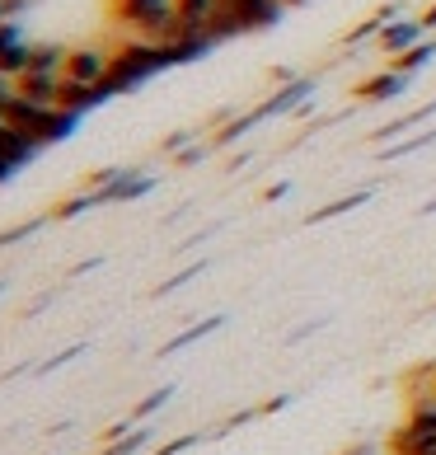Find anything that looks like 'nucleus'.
Wrapping results in <instances>:
<instances>
[{"mask_svg": "<svg viewBox=\"0 0 436 455\" xmlns=\"http://www.w3.org/2000/svg\"><path fill=\"white\" fill-rule=\"evenodd\" d=\"M170 52H164L160 43H150V38H127V43H117L113 47V61H108V94H131V90H141L146 80H155L160 71H170Z\"/></svg>", "mask_w": 436, "mask_h": 455, "instance_id": "1", "label": "nucleus"}, {"mask_svg": "<svg viewBox=\"0 0 436 455\" xmlns=\"http://www.w3.org/2000/svg\"><path fill=\"white\" fill-rule=\"evenodd\" d=\"M281 14H287V0H221L207 28L216 43H226V38H244V33H263L281 24Z\"/></svg>", "mask_w": 436, "mask_h": 455, "instance_id": "2", "label": "nucleus"}, {"mask_svg": "<svg viewBox=\"0 0 436 455\" xmlns=\"http://www.w3.org/2000/svg\"><path fill=\"white\" fill-rule=\"evenodd\" d=\"M113 20L123 28H131V38L155 43L178 20V0H113Z\"/></svg>", "mask_w": 436, "mask_h": 455, "instance_id": "3", "label": "nucleus"}, {"mask_svg": "<svg viewBox=\"0 0 436 455\" xmlns=\"http://www.w3.org/2000/svg\"><path fill=\"white\" fill-rule=\"evenodd\" d=\"M384 451L390 455H436V399L417 403L408 413V423L384 442Z\"/></svg>", "mask_w": 436, "mask_h": 455, "instance_id": "4", "label": "nucleus"}, {"mask_svg": "<svg viewBox=\"0 0 436 455\" xmlns=\"http://www.w3.org/2000/svg\"><path fill=\"white\" fill-rule=\"evenodd\" d=\"M108 61H113L108 47H66L61 76L75 80V85H104V80H108Z\"/></svg>", "mask_w": 436, "mask_h": 455, "instance_id": "5", "label": "nucleus"}, {"mask_svg": "<svg viewBox=\"0 0 436 455\" xmlns=\"http://www.w3.org/2000/svg\"><path fill=\"white\" fill-rule=\"evenodd\" d=\"M423 38H427V24H423V20H408V14H404V20H394V24L380 28L376 47L384 52V61H394V57H404L408 47H417Z\"/></svg>", "mask_w": 436, "mask_h": 455, "instance_id": "6", "label": "nucleus"}, {"mask_svg": "<svg viewBox=\"0 0 436 455\" xmlns=\"http://www.w3.org/2000/svg\"><path fill=\"white\" fill-rule=\"evenodd\" d=\"M408 80H413V76L394 71V66H380V71H376V76H366L352 94H357L361 104H390V99H399V94L408 90Z\"/></svg>", "mask_w": 436, "mask_h": 455, "instance_id": "7", "label": "nucleus"}, {"mask_svg": "<svg viewBox=\"0 0 436 455\" xmlns=\"http://www.w3.org/2000/svg\"><path fill=\"white\" fill-rule=\"evenodd\" d=\"M108 85H75V80H61V94H57V108L66 113H75V117H85L94 113L99 104H108Z\"/></svg>", "mask_w": 436, "mask_h": 455, "instance_id": "8", "label": "nucleus"}, {"mask_svg": "<svg viewBox=\"0 0 436 455\" xmlns=\"http://www.w3.org/2000/svg\"><path fill=\"white\" fill-rule=\"evenodd\" d=\"M61 71H24L14 85H20L24 99H33V104H57V94H61Z\"/></svg>", "mask_w": 436, "mask_h": 455, "instance_id": "9", "label": "nucleus"}, {"mask_svg": "<svg viewBox=\"0 0 436 455\" xmlns=\"http://www.w3.org/2000/svg\"><path fill=\"white\" fill-rule=\"evenodd\" d=\"M371 202V188H361V193H347V197H333L329 207H320V212H310L305 221L310 226H324V221H333V216H347V212H357V207H366Z\"/></svg>", "mask_w": 436, "mask_h": 455, "instance_id": "10", "label": "nucleus"}, {"mask_svg": "<svg viewBox=\"0 0 436 455\" xmlns=\"http://www.w3.org/2000/svg\"><path fill=\"white\" fill-rule=\"evenodd\" d=\"M427 61H436V38H423L417 47H408L404 57H394L390 66H394V71H404V76H417V71H423Z\"/></svg>", "mask_w": 436, "mask_h": 455, "instance_id": "11", "label": "nucleus"}, {"mask_svg": "<svg viewBox=\"0 0 436 455\" xmlns=\"http://www.w3.org/2000/svg\"><path fill=\"white\" fill-rule=\"evenodd\" d=\"M427 117H436V99H432V104H423V108H413V113H404V117H394V123H390V127H380L371 141H394L399 132H408V127H417V123H427Z\"/></svg>", "mask_w": 436, "mask_h": 455, "instance_id": "12", "label": "nucleus"}, {"mask_svg": "<svg viewBox=\"0 0 436 455\" xmlns=\"http://www.w3.org/2000/svg\"><path fill=\"white\" fill-rule=\"evenodd\" d=\"M28 57H33V43L24 38V43H14V47H10V52H5V57H0V71H5L10 80H20V76L28 71Z\"/></svg>", "mask_w": 436, "mask_h": 455, "instance_id": "13", "label": "nucleus"}, {"mask_svg": "<svg viewBox=\"0 0 436 455\" xmlns=\"http://www.w3.org/2000/svg\"><path fill=\"white\" fill-rule=\"evenodd\" d=\"M221 0H178V20H188V24H211V14Z\"/></svg>", "mask_w": 436, "mask_h": 455, "instance_id": "14", "label": "nucleus"}, {"mask_svg": "<svg viewBox=\"0 0 436 455\" xmlns=\"http://www.w3.org/2000/svg\"><path fill=\"white\" fill-rule=\"evenodd\" d=\"M423 146H436V127H427V132H417V137H408L404 146H384V160L413 156V150H423Z\"/></svg>", "mask_w": 436, "mask_h": 455, "instance_id": "15", "label": "nucleus"}, {"mask_svg": "<svg viewBox=\"0 0 436 455\" xmlns=\"http://www.w3.org/2000/svg\"><path fill=\"white\" fill-rule=\"evenodd\" d=\"M216 329H221V315H211V319H202V324H197V329L178 333V339H174L170 347H164V352H178V347H188V343H197V339H207V333H216Z\"/></svg>", "mask_w": 436, "mask_h": 455, "instance_id": "16", "label": "nucleus"}, {"mask_svg": "<svg viewBox=\"0 0 436 455\" xmlns=\"http://www.w3.org/2000/svg\"><path fill=\"white\" fill-rule=\"evenodd\" d=\"M14 43H24V28H20V20H5L0 24V57H5Z\"/></svg>", "mask_w": 436, "mask_h": 455, "instance_id": "17", "label": "nucleus"}, {"mask_svg": "<svg viewBox=\"0 0 436 455\" xmlns=\"http://www.w3.org/2000/svg\"><path fill=\"white\" fill-rule=\"evenodd\" d=\"M170 395H174V390H155V395H150V399H141V409H137V418H146V413H155L160 403H170Z\"/></svg>", "mask_w": 436, "mask_h": 455, "instance_id": "18", "label": "nucleus"}, {"mask_svg": "<svg viewBox=\"0 0 436 455\" xmlns=\"http://www.w3.org/2000/svg\"><path fill=\"white\" fill-rule=\"evenodd\" d=\"M24 5H28V0H0V24H5V20H20Z\"/></svg>", "mask_w": 436, "mask_h": 455, "instance_id": "19", "label": "nucleus"}, {"mask_svg": "<svg viewBox=\"0 0 436 455\" xmlns=\"http://www.w3.org/2000/svg\"><path fill=\"white\" fill-rule=\"evenodd\" d=\"M14 94H20V85H14V80H10L5 71H0V108H5V104H10Z\"/></svg>", "mask_w": 436, "mask_h": 455, "instance_id": "20", "label": "nucleus"}, {"mask_svg": "<svg viewBox=\"0 0 436 455\" xmlns=\"http://www.w3.org/2000/svg\"><path fill=\"white\" fill-rule=\"evenodd\" d=\"M287 193H291V183H273V188H267L263 197H267V202H277V197H287Z\"/></svg>", "mask_w": 436, "mask_h": 455, "instance_id": "21", "label": "nucleus"}, {"mask_svg": "<svg viewBox=\"0 0 436 455\" xmlns=\"http://www.w3.org/2000/svg\"><path fill=\"white\" fill-rule=\"evenodd\" d=\"M423 24H427V28H436V5H427V10H423Z\"/></svg>", "mask_w": 436, "mask_h": 455, "instance_id": "22", "label": "nucleus"}, {"mask_svg": "<svg viewBox=\"0 0 436 455\" xmlns=\"http://www.w3.org/2000/svg\"><path fill=\"white\" fill-rule=\"evenodd\" d=\"M423 216H436V197H432V202H423Z\"/></svg>", "mask_w": 436, "mask_h": 455, "instance_id": "23", "label": "nucleus"}, {"mask_svg": "<svg viewBox=\"0 0 436 455\" xmlns=\"http://www.w3.org/2000/svg\"><path fill=\"white\" fill-rule=\"evenodd\" d=\"M291 5H305V0H287V10H291Z\"/></svg>", "mask_w": 436, "mask_h": 455, "instance_id": "24", "label": "nucleus"}, {"mask_svg": "<svg viewBox=\"0 0 436 455\" xmlns=\"http://www.w3.org/2000/svg\"><path fill=\"white\" fill-rule=\"evenodd\" d=\"M432 395H436V380H432Z\"/></svg>", "mask_w": 436, "mask_h": 455, "instance_id": "25", "label": "nucleus"}]
</instances>
